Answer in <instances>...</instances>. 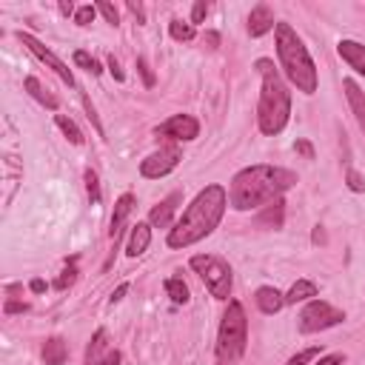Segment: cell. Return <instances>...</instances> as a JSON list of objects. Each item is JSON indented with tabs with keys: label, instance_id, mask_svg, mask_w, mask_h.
Listing matches in <instances>:
<instances>
[{
	"label": "cell",
	"instance_id": "7c38bea8",
	"mask_svg": "<svg viewBox=\"0 0 365 365\" xmlns=\"http://www.w3.org/2000/svg\"><path fill=\"white\" fill-rule=\"evenodd\" d=\"M274 26H277V23H274L271 6L257 3V6L251 9V14H248V34H251V37H262V34H268Z\"/></svg>",
	"mask_w": 365,
	"mask_h": 365
},
{
	"label": "cell",
	"instance_id": "e0dca14e",
	"mask_svg": "<svg viewBox=\"0 0 365 365\" xmlns=\"http://www.w3.org/2000/svg\"><path fill=\"white\" fill-rule=\"evenodd\" d=\"M151 242V225L148 222H137L131 225V234H128V245H125V254L128 257H140Z\"/></svg>",
	"mask_w": 365,
	"mask_h": 365
},
{
	"label": "cell",
	"instance_id": "7bdbcfd3",
	"mask_svg": "<svg viewBox=\"0 0 365 365\" xmlns=\"http://www.w3.org/2000/svg\"><path fill=\"white\" fill-rule=\"evenodd\" d=\"M311 242H314V245L325 242V231H322V225H317V228H314V234H311Z\"/></svg>",
	"mask_w": 365,
	"mask_h": 365
},
{
	"label": "cell",
	"instance_id": "30bf717a",
	"mask_svg": "<svg viewBox=\"0 0 365 365\" xmlns=\"http://www.w3.org/2000/svg\"><path fill=\"white\" fill-rule=\"evenodd\" d=\"M154 131H157V137H168L174 143H191L200 134V123L191 114H174L165 123H160Z\"/></svg>",
	"mask_w": 365,
	"mask_h": 365
},
{
	"label": "cell",
	"instance_id": "7a4b0ae2",
	"mask_svg": "<svg viewBox=\"0 0 365 365\" xmlns=\"http://www.w3.org/2000/svg\"><path fill=\"white\" fill-rule=\"evenodd\" d=\"M225 208H228V191L217 182L205 185L191 200V205L182 211V217L174 222V228L168 231V245L171 248H188V245L205 240L220 225Z\"/></svg>",
	"mask_w": 365,
	"mask_h": 365
},
{
	"label": "cell",
	"instance_id": "7402d4cb",
	"mask_svg": "<svg viewBox=\"0 0 365 365\" xmlns=\"http://www.w3.org/2000/svg\"><path fill=\"white\" fill-rule=\"evenodd\" d=\"M106 351H108V345H106V331L100 328V331H94L91 342H88V351H86V365H97V359H100Z\"/></svg>",
	"mask_w": 365,
	"mask_h": 365
},
{
	"label": "cell",
	"instance_id": "e575fe53",
	"mask_svg": "<svg viewBox=\"0 0 365 365\" xmlns=\"http://www.w3.org/2000/svg\"><path fill=\"white\" fill-rule=\"evenodd\" d=\"M74 279H77V271H74V268H66V271L60 274V279L54 282V288H60V291H63V288H68Z\"/></svg>",
	"mask_w": 365,
	"mask_h": 365
},
{
	"label": "cell",
	"instance_id": "f35d334b",
	"mask_svg": "<svg viewBox=\"0 0 365 365\" xmlns=\"http://www.w3.org/2000/svg\"><path fill=\"white\" fill-rule=\"evenodd\" d=\"M294 148H297V154H302L305 160H314V145H311L308 140H297V145H294Z\"/></svg>",
	"mask_w": 365,
	"mask_h": 365
},
{
	"label": "cell",
	"instance_id": "4fadbf2b",
	"mask_svg": "<svg viewBox=\"0 0 365 365\" xmlns=\"http://www.w3.org/2000/svg\"><path fill=\"white\" fill-rule=\"evenodd\" d=\"M131 208H134V197H131V194H123V197H120V200L114 202V214H111V228H108V237L114 240V248H117V240H120V234H123V228H125V220H128Z\"/></svg>",
	"mask_w": 365,
	"mask_h": 365
},
{
	"label": "cell",
	"instance_id": "ee69618b",
	"mask_svg": "<svg viewBox=\"0 0 365 365\" xmlns=\"http://www.w3.org/2000/svg\"><path fill=\"white\" fill-rule=\"evenodd\" d=\"M205 43H208L211 48H217V43H220V34H217V31H205Z\"/></svg>",
	"mask_w": 365,
	"mask_h": 365
},
{
	"label": "cell",
	"instance_id": "f546056e",
	"mask_svg": "<svg viewBox=\"0 0 365 365\" xmlns=\"http://www.w3.org/2000/svg\"><path fill=\"white\" fill-rule=\"evenodd\" d=\"M83 106H86V117L91 120L94 131H97V134H103V123H100V117H97V108H94V103H91L86 94H83Z\"/></svg>",
	"mask_w": 365,
	"mask_h": 365
},
{
	"label": "cell",
	"instance_id": "3957f363",
	"mask_svg": "<svg viewBox=\"0 0 365 365\" xmlns=\"http://www.w3.org/2000/svg\"><path fill=\"white\" fill-rule=\"evenodd\" d=\"M257 71L262 77L259 103H257V123H259V131L265 137H274L288 125L291 94H288V86L282 83V77L271 60H257Z\"/></svg>",
	"mask_w": 365,
	"mask_h": 365
},
{
	"label": "cell",
	"instance_id": "277c9868",
	"mask_svg": "<svg viewBox=\"0 0 365 365\" xmlns=\"http://www.w3.org/2000/svg\"><path fill=\"white\" fill-rule=\"evenodd\" d=\"M274 31H277V57H279L285 77L297 86V91L314 94L319 86V77H317V66L302 43V37L291 29V23H277Z\"/></svg>",
	"mask_w": 365,
	"mask_h": 365
},
{
	"label": "cell",
	"instance_id": "d6a6232c",
	"mask_svg": "<svg viewBox=\"0 0 365 365\" xmlns=\"http://www.w3.org/2000/svg\"><path fill=\"white\" fill-rule=\"evenodd\" d=\"M348 188L351 191H365V180H362V174L359 171H354V168H348Z\"/></svg>",
	"mask_w": 365,
	"mask_h": 365
},
{
	"label": "cell",
	"instance_id": "6da1fadb",
	"mask_svg": "<svg viewBox=\"0 0 365 365\" xmlns=\"http://www.w3.org/2000/svg\"><path fill=\"white\" fill-rule=\"evenodd\" d=\"M297 185V174L282 165H248L234 174L231 188H228V202L237 211H251L259 205H268L279 200L288 188Z\"/></svg>",
	"mask_w": 365,
	"mask_h": 365
},
{
	"label": "cell",
	"instance_id": "bcb514c9",
	"mask_svg": "<svg viewBox=\"0 0 365 365\" xmlns=\"http://www.w3.org/2000/svg\"><path fill=\"white\" fill-rule=\"evenodd\" d=\"M29 288H31L34 294H43V291H46V282H43V279H31V285H29Z\"/></svg>",
	"mask_w": 365,
	"mask_h": 365
},
{
	"label": "cell",
	"instance_id": "60d3db41",
	"mask_svg": "<svg viewBox=\"0 0 365 365\" xmlns=\"http://www.w3.org/2000/svg\"><path fill=\"white\" fill-rule=\"evenodd\" d=\"M23 311H29L26 302H17V299H9L6 302V314H23Z\"/></svg>",
	"mask_w": 365,
	"mask_h": 365
},
{
	"label": "cell",
	"instance_id": "d6986e66",
	"mask_svg": "<svg viewBox=\"0 0 365 365\" xmlns=\"http://www.w3.org/2000/svg\"><path fill=\"white\" fill-rule=\"evenodd\" d=\"M342 86H345V97H348V103H351V111L356 114V123H359V128L365 131V91H362L354 80H345Z\"/></svg>",
	"mask_w": 365,
	"mask_h": 365
},
{
	"label": "cell",
	"instance_id": "d590c367",
	"mask_svg": "<svg viewBox=\"0 0 365 365\" xmlns=\"http://www.w3.org/2000/svg\"><path fill=\"white\" fill-rule=\"evenodd\" d=\"M342 362H345V354H342V351H336V354H325V356L317 359V365H342Z\"/></svg>",
	"mask_w": 365,
	"mask_h": 365
},
{
	"label": "cell",
	"instance_id": "836d02e7",
	"mask_svg": "<svg viewBox=\"0 0 365 365\" xmlns=\"http://www.w3.org/2000/svg\"><path fill=\"white\" fill-rule=\"evenodd\" d=\"M137 68H140V74H143V83L151 88V86H154V74H151V68H148L145 57H137Z\"/></svg>",
	"mask_w": 365,
	"mask_h": 365
},
{
	"label": "cell",
	"instance_id": "4dcf8cb0",
	"mask_svg": "<svg viewBox=\"0 0 365 365\" xmlns=\"http://www.w3.org/2000/svg\"><path fill=\"white\" fill-rule=\"evenodd\" d=\"M97 11H100L111 26H117V23H120V14H117V9H114L111 3H97Z\"/></svg>",
	"mask_w": 365,
	"mask_h": 365
},
{
	"label": "cell",
	"instance_id": "8992f818",
	"mask_svg": "<svg viewBox=\"0 0 365 365\" xmlns=\"http://www.w3.org/2000/svg\"><path fill=\"white\" fill-rule=\"evenodd\" d=\"M191 268L200 274V279L205 282V288L211 291V297L217 299H228L231 297V265L217 257V254H194L191 257Z\"/></svg>",
	"mask_w": 365,
	"mask_h": 365
},
{
	"label": "cell",
	"instance_id": "f6af8a7d",
	"mask_svg": "<svg viewBox=\"0 0 365 365\" xmlns=\"http://www.w3.org/2000/svg\"><path fill=\"white\" fill-rule=\"evenodd\" d=\"M60 11H63V14H77V11H74V3H71V0H63V3H60Z\"/></svg>",
	"mask_w": 365,
	"mask_h": 365
},
{
	"label": "cell",
	"instance_id": "f1b7e54d",
	"mask_svg": "<svg viewBox=\"0 0 365 365\" xmlns=\"http://www.w3.org/2000/svg\"><path fill=\"white\" fill-rule=\"evenodd\" d=\"M94 14H97V6H80L77 14H74V23L77 26H88L94 20Z\"/></svg>",
	"mask_w": 365,
	"mask_h": 365
},
{
	"label": "cell",
	"instance_id": "9a60e30c",
	"mask_svg": "<svg viewBox=\"0 0 365 365\" xmlns=\"http://www.w3.org/2000/svg\"><path fill=\"white\" fill-rule=\"evenodd\" d=\"M254 302H257V308L262 314H279L282 305H285V294H279L274 285H262V288H257Z\"/></svg>",
	"mask_w": 365,
	"mask_h": 365
},
{
	"label": "cell",
	"instance_id": "2e32d148",
	"mask_svg": "<svg viewBox=\"0 0 365 365\" xmlns=\"http://www.w3.org/2000/svg\"><path fill=\"white\" fill-rule=\"evenodd\" d=\"M282 222H285V202H282V200L268 202V205L257 214V220H254L257 228H282Z\"/></svg>",
	"mask_w": 365,
	"mask_h": 365
},
{
	"label": "cell",
	"instance_id": "52a82bcc",
	"mask_svg": "<svg viewBox=\"0 0 365 365\" xmlns=\"http://www.w3.org/2000/svg\"><path fill=\"white\" fill-rule=\"evenodd\" d=\"M345 319V314L339 308H334L331 302L325 299H311L302 311H299V331L302 334H317V331H325V328H334Z\"/></svg>",
	"mask_w": 365,
	"mask_h": 365
},
{
	"label": "cell",
	"instance_id": "ba28073f",
	"mask_svg": "<svg viewBox=\"0 0 365 365\" xmlns=\"http://www.w3.org/2000/svg\"><path fill=\"white\" fill-rule=\"evenodd\" d=\"M17 40H20V43H23V46H26V48L40 60V63H46V66H48V68H51V71H54L66 86H74V74H71V68H68V66H66V63H63V60H60L48 46H43V43H40L34 34H29V31H17Z\"/></svg>",
	"mask_w": 365,
	"mask_h": 365
},
{
	"label": "cell",
	"instance_id": "ab89813d",
	"mask_svg": "<svg viewBox=\"0 0 365 365\" xmlns=\"http://www.w3.org/2000/svg\"><path fill=\"white\" fill-rule=\"evenodd\" d=\"M125 6H128V11H131V14L137 17V23H145V9H143L140 3H134V0H128Z\"/></svg>",
	"mask_w": 365,
	"mask_h": 365
},
{
	"label": "cell",
	"instance_id": "484cf974",
	"mask_svg": "<svg viewBox=\"0 0 365 365\" xmlns=\"http://www.w3.org/2000/svg\"><path fill=\"white\" fill-rule=\"evenodd\" d=\"M74 63H77V66H83V68H86V71H91V74H100V71H103V68H100V63H97L88 51H83V48H77V51H74Z\"/></svg>",
	"mask_w": 365,
	"mask_h": 365
},
{
	"label": "cell",
	"instance_id": "74e56055",
	"mask_svg": "<svg viewBox=\"0 0 365 365\" xmlns=\"http://www.w3.org/2000/svg\"><path fill=\"white\" fill-rule=\"evenodd\" d=\"M97 365H120V351H114V348H108L100 359H97Z\"/></svg>",
	"mask_w": 365,
	"mask_h": 365
},
{
	"label": "cell",
	"instance_id": "9c48e42d",
	"mask_svg": "<svg viewBox=\"0 0 365 365\" xmlns=\"http://www.w3.org/2000/svg\"><path fill=\"white\" fill-rule=\"evenodd\" d=\"M180 160H182V154H180L177 145H163L160 151L148 154V157L140 163V174L148 177V180H160V177H165L168 171H174V168L180 165Z\"/></svg>",
	"mask_w": 365,
	"mask_h": 365
},
{
	"label": "cell",
	"instance_id": "1f68e13d",
	"mask_svg": "<svg viewBox=\"0 0 365 365\" xmlns=\"http://www.w3.org/2000/svg\"><path fill=\"white\" fill-rule=\"evenodd\" d=\"M205 14H208V3H205V0H197V3H194V9H191V26L202 23V20H205Z\"/></svg>",
	"mask_w": 365,
	"mask_h": 365
},
{
	"label": "cell",
	"instance_id": "44dd1931",
	"mask_svg": "<svg viewBox=\"0 0 365 365\" xmlns=\"http://www.w3.org/2000/svg\"><path fill=\"white\" fill-rule=\"evenodd\" d=\"M317 282L314 279H297L294 285H291V291L285 294V302H291V305H297V302H305V299H311V297H317Z\"/></svg>",
	"mask_w": 365,
	"mask_h": 365
},
{
	"label": "cell",
	"instance_id": "ffe728a7",
	"mask_svg": "<svg viewBox=\"0 0 365 365\" xmlns=\"http://www.w3.org/2000/svg\"><path fill=\"white\" fill-rule=\"evenodd\" d=\"M66 356H68V348H66V342L60 336H48L43 342V362L46 365H63Z\"/></svg>",
	"mask_w": 365,
	"mask_h": 365
},
{
	"label": "cell",
	"instance_id": "5bb4252c",
	"mask_svg": "<svg viewBox=\"0 0 365 365\" xmlns=\"http://www.w3.org/2000/svg\"><path fill=\"white\" fill-rule=\"evenodd\" d=\"M336 51H339V57H342L356 74L365 77V46H362V43H356V40H339V43H336Z\"/></svg>",
	"mask_w": 365,
	"mask_h": 365
},
{
	"label": "cell",
	"instance_id": "b9f144b4",
	"mask_svg": "<svg viewBox=\"0 0 365 365\" xmlns=\"http://www.w3.org/2000/svg\"><path fill=\"white\" fill-rule=\"evenodd\" d=\"M125 291H128V282H123V285H117V291L111 294V305H114V302H120V299L125 297Z\"/></svg>",
	"mask_w": 365,
	"mask_h": 365
},
{
	"label": "cell",
	"instance_id": "cb8c5ba5",
	"mask_svg": "<svg viewBox=\"0 0 365 365\" xmlns=\"http://www.w3.org/2000/svg\"><path fill=\"white\" fill-rule=\"evenodd\" d=\"M165 294L177 302V305H185L188 302V285L180 279V277H171V279H165Z\"/></svg>",
	"mask_w": 365,
	"mask_h": 365
},
{
	"label": "cell",
	"instance_id": "4316f807",
	"mask_svg": "<svg viewBox=\"0 0 365 365\" xmlns=\"http://www.w3.org/2000/svg\"><path fill=\"white\" fill-rule=\"evenodd\" d=\"M86 191H88V197H91V202L97 205L100 202V182H97V174L88 168L86 171Z\"/></svg>",
	"mask_w": 365,
	"mask_h": 365
},
{
	"label": "cell",
	"instance_id": "d4e9b609",
	"mask_svg": "<svg viewBox=\"0 0 365 365\" xmlns=\"http://www.w3.org/2000/svg\"><path fill=\"white\" fill-rule=\"evenodd\" d=\"M168 34L174 37V40H180V43H188V40H194V26L191 23H182V20H171L168 23Z\"/></svg>",
	"mask_w": 365,
	"mask_h": 365
},
{
	"label": "cell",
	"instance_id": "83f0119b",
	"mask_svg": "<svg viewBox=\"0 0 365 365\" xmlns=\"http://www.w3.org/2000/svg\"><path fill=\"white\" fill-rule=\"evenodd\" d=\"M314 356H319V348L314 345V348H305V351H299V354H294L291 359H288V365H308Z\"/></svg>",
	"mask_w": 365,
	"mask_h": 365
},
{
	"label": "cell",
	"instance_id": "8d00e7d4",
	"mask_svg": "<svg viewBox=\"0 0 365 365\" xmlns=\"http://www.w3.org/2000/svg\"><path fill=\"white\" fill-rule=\"evenodd\" d=\"M108 71L114 74V80H117V83H123V80H125V74H123V68H120V60H117L114 54H108Z\"/></svg>",
	"mask_w": 365,
	"mask_h": 365
},
{
	"label": "cell",
	"instance_id": "603a6c76",
	"mask_svg": "<svg viewBox=\"0 0 365 365\" xmlns=\"http://www.w3.org/2000/svg\"><path fill=\"white\" fill-rule=\"evenodd\" d=\"M54 123H57V128L74 143V145H80L83 143V131L77 128V123L71 120V117H66V114H54Z\"/></svg>",
	"mask_w": 365,
	"mask_h": 365
},
{
	"label": "cell",
	"instance_id": "5b68a950",
	"mask_svg": "<svg viewBox=\"0 0 365 365\" xmlns=\"http://www.w3.org/2000/svg\"><path fill=\"white\" fill-rule=\"evenodd\" d=\"M245 342H248V319L245 311L237 299L228 302L220 331H217V359L220 365H234L240 362V356L245 354Z\"/></svg>",
	"mask_w": 365,
	"mask_h": 365
},
{
	"label": "cell",
	"instance_id": "8fae6325",
	"mask_svg": "<svg viewBox=\"0 0 365 365\" xmlns=\"http://www.w3.org/2000/svg\"><path fill=\"white\" fill-rule=\"evenodd\" d=\"M182 202V194L180 191H171L160 205H154L151 208V214H148V222L154 225V228H168L171 222H174V211H177V205Z\"/></svg>",
	"mask_w": 365,
	"mask_h": 365
},
{
	"label": "cell",
	"instance_id": "ac0fdd59",
	"mask_svg": "<svg viewBox=\"0 0 365 365\" xmlns=\"http://www.w3.org/2000/svg\"><path fill=\"white\" fill-rule=\"evenodd\" d=\"M23 86H26V91H29V94H31V97H34L40 106H46L48 111H57L60 100L51 94V88H48V86H43L37 77H26V83H23Z\"/></svg>",
	"mask_w": 365,
	"mask_h": 365
}]
</instances>
